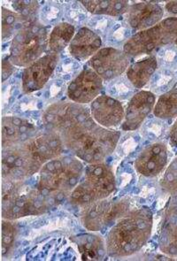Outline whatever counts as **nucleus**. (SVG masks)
<instances>
[{
    "label": "nucleus",
    "instance_id": "c756f323",
    "mask_svg": "<svg viewBox=\"0 0 177 261\" xmlns=\"http://www.w3.org/2000/svg\"><path fill=\"white\" fill-rule=\"evenodd\" d=\"M14 70L15 66L11 62L7 55L2 61V82L5 83L12 74H14Z\"/></svg>",
    "mask_w": 177,
    "mask_h": 261
},
{
    "label": "nucleus",
    "instance_id": "5701e85b",
    "mask_svg": "<svg viewBox=\"0 0 177 261\" xmlns=\"http://www.w3.org/2000/svg\"><path fill=\"white\" fill-rule=\"evenodd\" d=\"M80 3L90 14L108 16H120L127 13L130 7L125 0H83Z\"/></svg>",
    "mask_w": 177,
    "mask_h": 261
},
{
    "label": "nucleus",
    "instance_id": "2eb2a0df",
    "mask_svg": "<svg viewBox=\"0 0 177 261\" xmlns=\"http://www.w3.org/2000/svg\"><path fill=\"white\" fill-rule=\"evenodd\" d=\"M28 146L34 157L42 166L48 161L60 157L66 150L62 138L55 131L38 132L27 142Z\"/></svg>",
    "mask_w": 177,
    "mask_h": 261
},
{
    "label": "nucleus",
    "instance_id": "39448f33",
    "mask_svg": "<svg viewBox=\"0 0 177 261\" xmlns=\"http://www.w3.org/2000/svg\"><path fill=\"white\" fill-rule=\"evenodd\" d=\"M115 188V176L111 167L105 162L87 164L83 177L68 198L71 204L83 207L109 198Z\"/></svg>",
    "mask_w": 177,
    "mask_h": 261
},
{
    "label": "nucleus",
    "instance_id": "9b49d317",
    "mask_svg": "<svg viewBox=\"0 0 177 261\" xmlns=\"http://www.w3.org/2000/svg\"><path fill=\"white\" fill-rule=\"evenodd\" d=\"M58 61V54L47 53L26 67L21 77V88L24 93H33L43 89L54 74Z\"/></svg>",
    "mask_w": 177,
    "mask_h": 261
},
{
    "label": "nucleus",
    "instance_id": "0eeeda50",
    "mask_svg": "<svg viewBox=\"0 0 177 261\" xmlns=\"http://www.w3.org/2000/svg\"><path fill=\"white\" fill-rule=\"evenodd\" d=\"M167 45L177 47V17H168L146 31L133 35L125 43L123 51L129 57L150 55Z\"/></svg>",
    "mask_w": 177,
    "mask_h": 261
},
{
    "label": "nucleus",
    "instance_id": "b1692460",
    "mask_svg": "<svg viewBox=\"0 0 177 261\" xmlns=\"http://www.w3.org/2000/svg\"><path fill=\"white\" fill-rule=\"evenodd\" d=\"M74 34L75 29L70 23L62 22L56 25L49 35L48 53L60 54L66 47L69 46Z\"/></svg>",
    "mask_w": 177,
    "mask_h": 261
},
{
    "label": "nucleus",
    "instance_id": "dca6fc26",
    "mask_svg": "<svg viewBox=\"0 0 177 261\" xmlns=\"http://www.w3.org/2000/svg\"><path fill=\"white\" fill-rule=\"evenodd\" d=\"M156 98L150 91H141L131 97L125 110L121 129L124 131L137 130L148 115L154 112Z\"/></svg>",
    "mask_w": 177,
    "mask_h": 261
},
{
    "label": "nucleus",
    "instance_id": "1a4fd4ad",
    "mask_svg": "<svg viewBox=\"0 0 177 261\" xmlns=\"http://www.w3.org/2000/svg\"><path fill=\"white\" fill-rule=\"evenodd\" d=\"M42 167L30 151L27 142L4 148L2 151L3 182L27 181L38 174Z\"/></svg>",
    "mask_w": 177,
    "mask_h": 261
},
{
    "label": "nucleus",
    "instance_id": "ddd939ff",
    "mask_svg": "<svg viewBox=\"0 0 177 261\" xmlns=\"http://www.w3.org/2000/svg\"><path fill=\"white\" fill-rule=\"evenodd\" d=\"M90 114L97 124L109 129L120 126L125 110L120 101L107 95H100L90 103Z\"/></svg>",
    "mask_w": 177,
    "mask_h": 261
},
{
    "label": "nucleus",
    "instance_id": "f3484780",
    "mask_svg": "<svg viewBox=\"0 0 177 261\" xmlns=\"http://www.w3.org/2000/svg\"><path fill=\"white\" fill-rule=\"evenodd\" d=\"M126 14L128 23L137 33L146 31L161 22L164 9L155 2H138L131 5Z\"/></svg>",
    "mask_w": 177,
    "mask_h": 261
},
{
    "label": "nucleus",
    "instance_id": "20e7f679",
    "mask_svg": "<svg viewBox=\"0 0 177 261\" xmlns=\"http://www.w3.org/2000/svg\"><path fill=\"white\" fill-rule=\"evenodd\" d=\"M27 181L2 182V218L5 220L16 221L27 216L41 215L54 208L41 194L37 185L30 187Z\"/></svg>",
    "mask_w": 177,
    "mask_h": 261
},
{
    "label": "nucleus",
    "instance_id": "f8f14e48",
    "mask_svg": "<svg viewBox=\"0 0 177 261\" xmlns=\"http://www.w3.org/2000/svg\"><path fill=\"white\" fill-rule=\"evenodd\" d=\"M103 89V79L91 68H85L71 82L67 88V97L79 105L90 104Z\"/></svg>",
    "mask_w": 177,
    "mask_h": 261
},
{
    "label": "nucleus",
    "instance_id": "a211bd4d",
    "mask_svg": "<svg viewBox=\"0 0 177 261\" xmlns=\"http://www.w3.org/2000/svg\"><path fill=\"white\" fill-rule=\"evenodd\" d=\"M37 133L36 126L27 119L18 116H5L2 118L3 149L24 144L34 138Z\"/></svg>",
    "mask_w": 177,
    "mask_h": 261
},
{
    "label": "nucleus",
    "instance_id": "f257e3e1",
    "mask_svg": "<svg viewBox=\"0 0 177 261\" xmlns=\"http://www.w3.org/2000/svg\"><path fill=\"white\" fill-rule=\"evenodd\" d=\"M43 122L45 129L60 135L67 151L86 164L105 162L120 140V131L97 124L85 105L53 104L44 111Z\"/></svg>",
    "mask_w": 177,
    "mask_h": 261
},
{
    "label": "nucleus",
    "instance_id": "4468645a",
    "mask_svg": "<svg viewBox=\"0 0 177 261\" xmlns=\"http://www.w3.org/2000/svg\"><path fill=\"white\" fill-rule=\"evenodd\" d=\"M168 152L166 144L157 142L144 148L137 156L134 167L138 174L145 177H155L167 167Z\"/></svg>",
    "mask_w": 177,
    "mask_h": 261
},
{
    "label": "nucleus",
    "instance_id": "393cba45",
    "mask_svg": "<svg viewBox=\"0 0 177 261\" xmlns=\"http://www.w3.org/2000/svg\"><path fill=\"white\" fill-rule=\"evenodd\" d=\"M154 114L161 120H173L177 118V87L162 94L156 101Z\"/></svg>",
    "mask_w": 177,
    "mask_h": 261
},
{
    "label": "nucleus",
    "instance_id": "7ed1b4c3",
    "mask_svg": "<svg viewBox=\"0 0 177 261\" xmlns=\"http://www.w3.org/2000/svg\"><path fill=\"white\" fill-rule=\"evenodd\" d=\"M84 169V162L80 159L73 154H62L41 168L36 185L41 194L54 207L69 198L83 177Z\"/></svg>",
    "mask_w": 177,
    "mask_h": 261
},
{
    "label": "nucleus",
    "instance_id": "2f4dec72",
    "mask_svg": "<svg viewBox=\"0 0 177 261\" xmlns=\"http://www.w3.org/2000/svg\"><path fill=\"white\" fill-rule=\"evenodd\" d=\"M166 10L170 14H177V1H169L165 6Z\"/></svg>",
    "mask_w": 177,
    "mask_h": 261
},
{
    "label": "nucleus",
    "instance_id": "aec40b11",
    "mask_svg": "<svg viewBox=\"0 0 177 261\" xmlns=\"http://www.w3.org/2000/svg\"><path fill=\"white\" fill-rule=\"evenodd\" d=\"M102 39L96 32L89 28H81L75 32L68 46L72 57L78 61H86L94 56L101 49Z\"/></svg>",
    "mask_w": 177,
    "mask_h": 261
},
{
    "label": "nucleus",
    "instance_id": "412c9836",
    "mask_svg": "<svg viewBox=\"0 0 177 261\" xmlns=\"http://www.w3.org/2000/svg\"><path fill=\"white\" fill-rule=\"evenodd\" d=\"M72 240L77 244L83 260H99L107 254L106 242L97 234H79Z\"/></svg>",
    "mask_w": 177,
    "mask_h": 261
},
{
    "label": "nucleus",
    "instance_id": "a878e982",
    "mask_svg": "<svg viewBox=\"0 0 177 261\" xmlns=\"http://www.w3.org/2000/svg\"><path fill=\"white\" fill-rule=\"evenodd\" d=\"M24 21L19 14L2 7V39L7 40L20 31Z\"/></svg>",
    "mask_w": 177,
    "mask_h": 261
},
{
    "label": "nucleus",
    "instance_id": "423d86ee",
    "mask_svg": "<svg viewBox=\"0 0 177 261\" xmlns=\"http://www.w3.org/2000/svg\"><path fill=\"white\" fill-rule=\"evenodd\" d=\"M48 40L46 28L38 20L24 24L12 39L8 58L15 67L26 68L48 51Z\"/></svg>",
    "mask_w": 177,
    "mask_h": 261
},
{
    "label": "nucleus",
    "instance_id": "cd10ccee",
    "mask_svg": "<svg viewBox=\"0 0 177 261\" xmlns=\"http://www.w3.org/2000/svg\"><path fill=\"white\" fill-rule=\"evenodd\" d=\"M14 221L5 220L2 221V256L3 258L8 256L14 248L16 239L17 226Z\"/></svg>",
    "mask_w": 177,
    "mask_h": 261
},
{
    "label": "nucleus",
    "instance_id": "bb28decb",
    "mask_svg": "<svg viewBox=\"0 0 177 261\" xmlns=\"http://www.w3.org/2000/svg\"><path fill=\"white\" fill-rule=\"evenodd\" d=\"M12 3L14 12L20 15L24 23H30L37 20V14L39 10V5L37 1L19 0L13 1Z\"/></svg>",
    "mask_w": 177,
    "mask_h": 261
},
{
    "label": "nucleus",
    "instance_id": "c85d7f7f",
    "mask_svg": "<svg viewBox=\"0 0 177 261\" xmlns=\"http://www.w3.org/2000/svg\"><path fill=\"white\" fill-rule=\"evenodd\" d=\"M161 187L172 196L177 195V156L167 167L161 179Z\"/></svg>",
    "mask_w": 177,
    "mask_h": 261
},
{
    "label": "nucleus",
    "instance_id": "f03ea898",
    "mask_svg": "<svg viewBox=\"0 0 177 261\" xmlns=\"http://www.w3.org/2000/svg\"><path fill=\"white\" fill-rule=\"evenodd\" d=\"M153 226L154 215L150 208L129 212L108 231L106 239L107 255L118 258L136 254L149 241Z\"/></svg>",
    "mask_w": 177,
    "mask_h": 261
},
{
    "label": "nucleus",
    "instance_id": "7c9ffc66",
    "mask_svg": "<svg viewBox=\"0 0 177 261\" xmlns=\"http://www.w3.org/2000/svg\"><path fill=\"white\" fill-rule=\"evenodd\" d=\"M170 142L173 146L177 147V118L170 129Z\"/></svg>",
    "mask_w": 177,
    "mask_h": 261
},
{
    "label": "nucleus",
    "instance_id": "9d476101",
    "mask_svg": "<svg viewBox=\"0 0 177 261\" xmlns=\"http://www.w3.org/2000/svg\"><path fill=\"white\" fill-rule=\"evenodd\" d=\"M90 68L103 81L120 76L130 67V59L123 50L113 47L102 48L90 59Z\"/></svg>",
    "mask_w": 177,
    "mask_h": 261
},
{
    "label": "nucleus",
    "instance_id": "6ab92c4d",
    "mask_svg": "<svg viewBox=\"0 0 177 261\" xmlns=\"http://www.w3.org/2000/svg\"><path fill=\"white\" fill-rule=\"evenodd\" d=\"M159 247L168 257L177 258V203L169 201L161 221Z\"/></svg>",
    "mask_w": 177,
    "mask_h": 261
},
{
    "label": "nucleus",
    "instance_id": "6e6552de",
    "mask_svg": "<svg viewBox=\"0 0 177 261\" xmlns=\"http://www.w3.org/2000/svg\"><path fill=\"white\" fill-rule=\"evenodd\" d=\"M131 206L130 198H105L83 206L81 222L88 231L103 232L110 229L120 218L127 215Z\"/></svg>",
    "mask_w": 177,
    "mask_h": 261
},
{
    "label": "nucleus",
    "instance_id": "4be33fe9",
    "mask_svg": "<svg viewBox=\"0 0 177 261\" xmlns=\"http://www.w3.org/2000/svg\"><path fill=\"white\" fill-rule=\"evenodd\" d=\"M157 67V59L154 55H150L131 65L126 71V74L134 87L141 89L148 84Z\"/></svg>",
    "mask_w": 177,
    "mask_h": 261
}]
</instances>
